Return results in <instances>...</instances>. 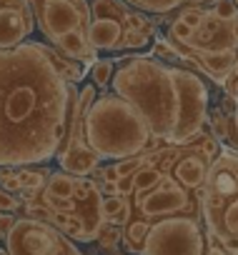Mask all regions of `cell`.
Wrapping results in <instances>:
<instances>
[{
    "label": "cell",
    "instance_id": "cell-1",
    "mask_svg": "<svg viewBox=\"0 0 238 255\" xmlns=\"http://www.w3.org/2000/svg\"><path fill=\"white\" fill-rule=\"evenodd\" d=\"M68 83L43 43L0 48V168H33L55 158L65 133Z\"/></svg>",
    "mask_w": 238,
    "mask_h": 255
},
{
    "label": "cell",
    "instance_id": "cell-2",
    "mask_svg": "<svg viewBox=\"0 0 238 255\" xmlns=\"http://www.w3.org/2000/svg\"><path fill=\"white\" fill-rule=\"evenodd\" d=\"M110 85L115 95L126 98L148 120L158 140L171 143L181 115V95L173 65L153 55L126 58L115 68Z\"/></svg>",
    "mask_w": 238,
    "mask_h": 255
},
{
    "label": "cell",
    "instance_id": "cell-3",
    "mask_svg": "<svg viewBox=\"0 0 238 255\" xmlns=\"http://www.w3.org/2000/svg\"><path fill=\"white\" fill-rule=\"evenodd\" d=\"M83 140L100 160H126L168 143L158 140L148 120L121 95L103 93L85 115Z\"/></svg>",
    "mask_w": 238,
    "mask_h": 255
},
{
    "label": "cell",
    "instance_id": "cell-4",
    "mask_svg": "<svg viewBox=\"0 0 238 255\" xmlns=\"http://www.w3.org/2000/svg\"><path fill=\"white\" fill-rule=\"evenodd\" d=\"M203 218L228 255H238V155L221 153L203 185Z\"/></svg>",
    "mask_w": 238,
    "mask_h": 255
},
{
    "label": "cell",
    "instance_id": "cell-5",
    "mask_svg": "<svg viewBox=\"0 0 238 255\" xmlns=\"http://www.w3.org/2000/svg\"><path fill=\"white\" fill-rule=\"evenodd\" d=\"M93 23L88 40L98 50H141L153 43L156 18L131 8L123 0H95L90 3Z\"/></svg>",
    "mask_w": 238,
    "mask_h": 255
},
{
    "label": "cell",
    "instance_id": "cell-6",
    "mask_svg": "<svg viewBox=\"0 0 238 255\" xmlns=\"http://www.w3.org/2000/svg\"><path fill=\"white\" fill-rule=\"evenodd\" d=\"M176 155V145L168 143V158H166V168L161 180L143 190V193H133L128 198L131 208H133V218L131 220H146V223H158L163 218H173V215H188V218H203V200L198 198L196 190L183 188L173 175H171V163Z\"/></svg>",
    "mask_w": 238,
    "mask_h": 255
},
{
    "label": "cell",
    "instance_id": "cell-7",
    "mask_svg": "<svg viewBox=\"0 0 238 255\" xmlns=\"http://www.w3.org/2000/svg\"><path fill=\"white\" fill-rule=\"evenodd\" d=\"M208 235L198 218L173 215L151 223L143 255H206Z\"/></svg>",
    "mask_w": 238,
    "mask_h": 255
},
{
    "label": "cell",
    "instance_id": "cell-8",
    "mask_svg": "<svg viewBox=\"0 0 238 255\" xmlns=\"http://www.w3.org/2000/svg\"><path fill=\"white\" fill-rule=\"evenodd\" d=\"M5 250L8 255H83L78 245L55 225L23 215L15 218V225L5 238Z\"/></svg>",
    "mask_w": 238,
    "mask_h": 255
},
{
    "label": "cell",
    "instance_id": "cell-9",
    "mask_svg": "<svg viewBox=\"0 0 238 255\" xmlns=\"http://www.w3.org/2000/svg\"><path fill=\"white\" fill-rule=\"evenodd\" d=\"M43 38L53 45L63 35L88 33L93 23L88 0H28Z\"/></svg>",
    "mask_w": 238,
    "mask_h": 255
},
{
    "label": "cell",
    "instance_id": "cell-10",
    "mask_svg": "<svg viewBox=\"0 0 238 255\" xmlns=\"http://www.w3.org/2000/svg\"><path fill=\"white\" fill-rule=\"evenodd\" d=\"M178 95H181V115L178 128L171 138V145H186L193 140L208 123V88L198 73H191L181 65H173Z\"/></svg>",
    "mask_w": 238,
    "mask_h": 255
},
{
    "label": "cell",
    "instance_id": "cell-11",
    "mask_svg": "<svg viewBox=\"0 0 238 255\" xmlns=\"http://www.w3.org/2000/svg\"><path fill=\"white\" fill-rule=\"evenodd\" d=\"M33 28H35V18L28 0L0 8V48L3 50L28 43V35L33 33Z\"/></svg>",
    "mask_w": 238,
    "mask_h": 255
},
{
    "label": "cell",
    "instance_id": "cell-12",
    "mask_svg": "<svg viewBox=\"0 0 238 255\" xmlns=\"http://www.w3.org/2000/svg\"><path fill=\"white\" fill-rule=\"evenodd\" d=\"M43 50H45V55H48V60L53 63V68H55V73L65 80V83H73V85H78L80 80H83V75L88 73V63H80V60H75V58H68V55H63V53H58L53 45H48V43H43Z\"/></svg>",
    "mask_w": 238,
    "mask_h": 255
},
{
    "label": "cell",
    "instance_id": "cell-13",
    "mask_svg": "<svg viewBox=\"0 0 238 255\" xmlns=\"http://www.w3.org/2000/svg\"><path fill=\"white\" fill-rule=\"evenodd\" d=\"M123 3L148 15H168L178 8H186V3H198V0H123Z\"/></svg>",
    "mask_w": 238,
    "mask_h": 255
},
{
    "label": "cell",
    "instance_id": "cell-14",
    "mask_svg": "<svg viewBox=\"0 0 238 255\" xmlns=\"http://www.w3.org/2000/svg\"><path fill=\"white\" fill-rule=\"evenodd\" d=\"M148 230H151V223H146V220H131V223L123 228V245H126V250L143 255V253H146Z\"/></svg>",
    "mask_w": 238,
    "mask_h": 255
},
{
    "label": "cell",
    "instance_id": "cell-15",
    "mask_svg": "<svg viewBox=\"0 0 238 255\" xmlns=\"http://www.w3.org/2000/svg\"><path fill=\"white\" fill-rule=\"evenodd\" d=\"M115 75V60H108V58H98L93 65H90V80L95 88H105L110 85Z\"/></svg>",
    "mask_w": 238,
    "mask_h": 255
},
{
    "label": "cell",
    "instance_id": "cell-16",
    "mask_svg": "<svg viewBox=\"0 0 238 255\" xmlns=\"http://www.w3.org/2000/svg\"><path fill=\"white\" fill-rule=\"evenodd\" d=\"M118 243H123V228L105 223L103 230H100V235H98V245H100L105 253H115V250H118Z\"/></svg>",
    "mask_w": 238,
    "mask_h": 255
},
{
    "label": "cell",
    "instance_id": "cell-17",
    "mask_svg": "<svg viewBox=\"0 0 238 255\" xmlns=\"http://www.w3.org/2000/svg\"><path fill=\"white\" fill-rule=\"evenodd\" d=\"M208 128H211V133H213L216 140H221V143L228 140V115L221 108L208 110Z\"/></svg>",
    "mask_w": 238,
    "mask_h": 255
},
{
    "label": "cell",
    "instance_id": "cell-18",
    "mask_svg": "<svg viewBox=\"0 0 238 255\" xmlns=\"http://www.w3.org/2000/svg\"><path fill=\"white\" fill-rule=\"evenodd\" d=\"M206 13H208V10H203L201 5H186V8H181L178 20H183L186 25H191L193 30H198V28L203 25V20H206Z\"/></svg>",
    "mask_w": 238,
    "mask_h": 255
},
{
    "label": "cell",
    "instance_id": "cell-19",
    "mask_svg": "<svg viewBox=\"0 0 238 255\" xmlns=\"http://www.w3.org/2000/svg\"><path fill=\"white\" fill-rule=\"evenodd\" d=\"M193 28L191 25H186L183 20H173L171 23V28H168V43H191L193 40Z\"/></svg>",
    "mask_w": 238,
    "mask_h": 255
},
{
    "label": "cell",
    "instance_id": "cell-20",
    "mask_svg": "<svg viewBox=\"0 0 238 255\" xmlns=\"http://www.w3.org/2000/svg\"><path fill=\"white\" fill-rule=\"evenodd\" d=\"M0 188H5L13 195H20L23 185L18 178V168H0Z\"/></svg>",
    "mask_w": 238,
    "mask_h": 255
},
{
    "label": "cell",
    "instance_id": "cell-21",
    "mask_svg": "<svg viewBox=\"0 0 238 255\" xmlns=\"http://www.w3.org/2000/svg\"><path fill=\"white\" fill-rule=\"evenodd\" d=\"M153 58H158V60H166V63H183L181 60V55L176 53V48L171 45V43H166V40H153Z\"/></svg>",
    "mask_w": 238,
    "mask_h": 255
},
{
    "label": "cell",
    "instance_id": "cell-22",
    "mask_svg": "<svg viewBox=\"0 0 238 255\" xmlns=\"http://www.w3.org/2000/svg\"><path fill=\"white\" fill-rule=\"evenodd\" d=\"M213 13H216L221 20L231 23V20L238 18V5L233 3V0H216V3H213Z\"/></svg>",
    "mask_w": 238,
    "mask_h": 255
},
{
    "label": "cell",
    "instance_id": "cell-23",
    "mask_svg": "<svg viewBox=\"0 0 238 255\" xmlns=\"http://www.w3.org/2000/svg\"><path fill=\"white\" fill-rule=\"evenodd\" d=\"M20 205H23V200L18 195L0 188V213H15V210H20Z\"/></svg>",
    "mask_w": 238,
    "mask_h": 255
},
{
    "label": "cell",
    "instance_id": "cell-24",
    "mask_svg": "<svg viewBox=\"0 0 238 255\" xmlns=\"http://www.w3.org/2000/svg\"><path fill=\"white\" fill-rule=\"evenodd\" d=\"M231 35H233V40L238 43V18H236V20H231Z\"/></svg>",
    "mask_w": 238,
    "mask_h": 255
},
{
    "label": "cell",
    "instance_id": "cell-25",
    "mask_svg": "<svg viewBox=\"0 0 238 255\" xmlns=\"http://www.w3.org/2000/svg\"><path fill=\"white\" fill-rule=\"evenodd\" d=\"M206 255H226V253H223V250H213V248H208V253H206Z\"/></svg>",
    "mask_w": 238,
    "mask_h": 255
},
{
    "label": "cell",
    "instance_id": "cell-26",
    "mask_svg": "<svg viewBox=\"0 0 238 255\" xmlns=\"http://www.w3.org/2000/svg\"><path fill=\"white\" fill-rule=\"evenodd\" d=\"M236 125H238V103H236Z\"/></svg>",
    "mask_w": 238,
    "mask_h": 255
},
{
    "label": "cell",
    "instance_id": "cell-27",
    "mask_svg": "<svg viewBox=\"0 0 238 255\" xmlns=\"http://www.w3.org/2000/svg\"><path fill=\"white\" fill-rule=\"evenodd\" d=\"M0 255H8V250H0Z\"/></svg>",
    "mask_w": 238,
    "mask_h": 255
},
{
    "label": "cell",
    "instance_id": "cell-28",
    "mask_svg": "<svg viewBox=\"0 0 238 255\" xmlns=\"http://www.w3.org/2000/svg\"><path fill=\"white\" fill-rule=\"evenodd\" d=\"M110 255H123V253H110Z\"/></svg>",
    "mask_w": 238,
    "mask_h": 255
},
{
    "label": "cell",
    "instance_id": "cell-29",
    "mask_svg": "<svg viewBox=\"0 0 238 255\" xmlns=\"http://www.w3.org/2000/svg\"><path fill=\"white\" fill-rule=\"evenodd\" d=\"M88 3H95V0H88Z\"/></svg>",
    "mask_w": 238,
    "mask_h": 255
},
{
    "label": "cell",
    "instance_id": "cell-30",
    "mask_svg": "<svg viewBox=\"0 0 238 255\" xmlns=\"http://www.w3.org/2000/svg\"><path fill=\"white\" fill-rule=\"evenodd\" d=\"M233 3H236V5H238V0H233Z\"/></svg>",
    "mask_w": 238,
    "mask_h": 255
}]
</instances>
